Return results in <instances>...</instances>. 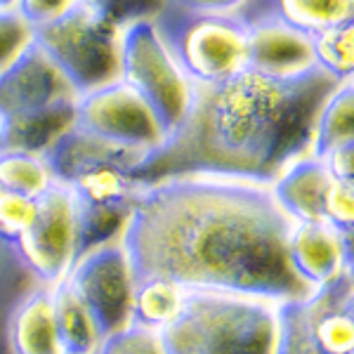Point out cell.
<instances>
[{"label": "cell", "instance_id": "6da1fadb", "mask_svg": "<svg viewBox=\"0 0 354 354\" xmlns=\"http://www.w3.org/2000/svg\"><path fill=\"white\" fill-rule=\"evenodd\" d=\"M290 227L270 185L173 175L142 185L121 245L137 279L281 305L312 293L288 265Z\"/></svg>", "mask_w": 354, "mask_h": 354}, {"label": "cell", "instance_id": "7a4b0ae2", "mask_svg": "<svg viewBox=\"0 0 354 354\" xmlns=\"http://www.w3.org/2000/svg\"><path fill=\"white\" fill-rule=\"evenodd\" d=\"M338 83L312 66L295 76L241 68L220 83L194 85L185 118L147 153L135 177L215 175L272 185L312 151L319 109Z\"/></svg>", "mask_w": 354, "mask_h": 354}, {"label": "cell", "instance_id": "3957f363", "mask_svg": "<svg viewBox=\"0 0 354 354\" xmlns=\"http://www.w3.org/2000/svg\"><path fill=\"white\" fill-rule=\"evenodd\" d=\"M277 328V302L189 290L161 340L165 354H274Z\"/></svg>", "mask_w": 354, "mask_h": 354}, {"label": "cell", "instance_id": "277c9868", "mask_svg": "<svg viewBox=\"0 0 354 354\" xmlns=\"http://www.w3.org/2000/svg\"><path fill=\"white\" fill-rule=\"evenodd\" d=\"M118 81L149 106L165 137L180 125L192 102L194 85L177 66L153 19L121 28Z\"/></svg>", "mask_w": 354, "mask_h": 354}, {"label": "cell", "instance_id": "5b68a950", "mask_svg": "<svg viewBox=\"0 0 354 354\" xmlns=\"http://www.w3.org/2000/svg\"><path fill=\"white\" fill-rule=\"evenodd\" d=\"M118 38L116 26L78 3L53 24L33 28V43L76 97L118 81Z\"/></svg>", "mask_w": 354, "mask_h": 354}, {"label": "cell", "instance_id": "8992f818", "mask_svg": "<svg viewBox=\"0 0 354 354\" xmlns=\"http://www.w3.org/2000/svg\"><path fill=\"white\" fill-rule=\"evenodd\" d=\"M156 28L192 85H213L245 68V17L187 15L165 8Z\"/></svg>", "mask_w": 354, "mask_h": 354}, {"label": "cell", "instance_id": "52a82bcc", "mask_svg": "<svg viewBox=\"0 0 354 354\" xmlns=\"http://www.w3.org/2000/svg\"><path fill=\"white\" fill-rule=\"evenodd\" d=\"M15 248L41 286H55L66 277L78 258V241L73 196L64 185L55 182L36 198L33 218Z\"/></svg>", "mask_w": 354, "mask_h": 354}, {"label": "cell", "instance_id": "ba28073f", "mask_svg": "<svg viewBox=\"0 0 354 354\" xmlns=\"http://www.w3.org/2000/svg\"><path fill=\"white\" fill-rule=\"evenodd\" d=\"M64 279L104 338L130 324L137 277L121 241L78 255Z\"/></svg>", "mask_w": 354, "mask_h": 354}, {"label": "cell", "instance_id": "9c48e42d", "mask_svg": "<svg viewBox=\"0 0 354 354\" xmlns=\"http://www.w3.org/2000/svg\"><path fill=\"white\" fill-rule=\"evenodd\" d=\"M76 128L137 151H153L165 140L149 106L121 81L76 97Z\"/></svg>", "mask_w": 354, "mask_h": 354}, {"label": "cell", "instance_id": "30bf717a", "mask_svg": "<svg viewBox=\"0 0 354 354\" xmlns=\"http://www.w3.org/2000/svg\"><path fill=\"white\" fill-rule=\"evenodd\" d=\"M68 100L76 93L33 41L0 71V118Z\"/></svg>", "mask_w": 354, "mask_h": 354}, {"label": "cell", "instance_id": "8fae6325", "mask_svg": "<svg viewBox=\"0 0 354 354\" xmlns=\"http://www.w3.org/2000/svg\"><path fill=\"white\" fill-rule=\"evenodd\" d=\"M314 66L310 38L279 17H245V68L265 76H295Z\"/></svg>", "mask_w": 354, "mask_h": 354}, {"label": "cell", "instance_id": "7c38bea8", "mask_svg": "<svg viewBox=\"0 0 354 354\" xmlns=\"http://www.w3.org/2000/svg\"><path fill=\"white\" fill-rule=\"evenodd\" d=\"M310 338L319 354H354V272L345 267L305 300Z\"/></svg>", "mask_w": 354, "mask_h": 354}, {"label": "cell", "instance_id": "4fadbf2b", "mask_svg": "<svg viewBox=\"0 0 354 354\" xmlns=\"http://www.w3.org/2000/svg\"><path fill=\"white\" fill-rule=\"evenodd\" d=\"M286 255L295 277L314 290L345 267H352V239L324 222L293 225L288 232Z\"/></svg>", "mask_w": 354, "mask_h": 354}, {"label": "cell", "instance_id": "5bb4252c", "mask_svg": "<svg viewBox=\"0 0 354 354\" xmlns=\"http://www.w3.org/2000/svg\"><path fill=\"white\" fill-rule=\"evenodd\" d=\"M333 182L322 158L305 153L286 165L270 185L274 201L293 225L324 222V198Z\"/></svg>", "mask_w": 354, "mask_h": 354}, {"label": "cell", "instance_id": "9a60e30c", "mask_svg": "<svg viewBox=\"0 0 354 354\" xmlns=\"http://www.w3.org/2000/svg\"><path fill=\"white\" fill-rule=\"evenodd\" d=\"M147 153L149 151H137V149H128V147L111 145V142L85 133V130L73 125L68 133L62 135L43 153V158L48 163L55 182L66 185L68 180L81 175L83 170H90L95 165H106V163L123 165V168H130L135 173L140 168V163L147 158Z\"/></svg>", "mask_w": 354, "mask_h": 354}, {"label": "cell", "instance_id": "2e32d148", "mask_svg": "<svg viewBox=\"0 0 354 354\" xmlns=\"http://www.w3.org/2000/svg\"><path fill=\"white\" fill-rule=\"evenodd\" d=\"M76 125V100L0 118V151L43 156L62 135Z\"/></svg>", "mask_w": 354, "mask_h": 354}, {"label": "cell", "instance_id": "e0dca14e", "mask_svg": "<svg viewBox=\"0 0 354 354\" xmlns=\"http://www.w3.org/2000/svg\"><path fill=\"white\" fill-rule=\"evenodd\" d=\"M5 338L10 354H62L50 286H36L17 302L10 312Z\"/></svg>", "mask_w": 354, "mask_h": 354}, {"label": "cell", "instance_id": "ac0fdd59", "mask_svg": "<svg viewBox=\"0 0 354 354\" xmlns=\"http://www.w3.org/2000/svg\"><path fill=\"white\" fill-rule=\"evenodd\" d=\"M50 298L62 354H97L104 335L66 279L50 286Z\"/></svg>", "mask_w": 354, "mask_h": 354}, {"label": "cell", "instance_id": "d6986e66", "mask_svg": "<svg viewBox=\"0 0 354 354\" xmlns=\"http://www.w3.org/2000/svg\"><path fill=\"white\" fill-rule=\"evenodd\" d=\"M253 12L274 15L305 36H312L354 21V0H258Z\"/></svg>", "mask_w": 354, "mask_h": 354}, {"label": "cell", "instance_id": "ffe728a7", "mask_svg": "<svg viewBox=\"0 0 354 354\" xmlns=\"http://www.w3.org/2000/svg\"><path fill=\"white\" fill-rule=\"evenodd\" d=\"M189 290H185L168 279H137L135 295H133V314H130V324L145 326L161 333L177 319L182 312L185 298Z\"/></svg>", "mask_w": 354, "mask_h": 354}, {"label": "cell", "instance_id": "44dd1931", "mask_svg": "<svg viewBox=\"0 0 354 354\" xmlns=\"http://www.w3.org/2000/svg\"><path fill=\"white\" fill-rule=\"evenodd\" d=\"M354 142V83L342 81L324 100L319 109L317 125L312 137V156L322 158L324 153L340 145Z\"/></svg>", "mask_w": 354, "mask_h": 354}, {"label": "cell", "instance_id": "7402d4cb", "mask_svg": "<svg viewBox=\"0 0 354 354\" xmlns=\"http://www.w3.org/2000/svg\"><path fill=\"white\" fill-rule=\"evenodd\" d=\"M73 208H76L78 255L100 248V245L121 241L130 210H133L125 205H93L78 201H73Z\"/></svg>", "mask_w": 354, "mask_h": 354}, {"label": "cell", "instance_id": "603a6c76", "mask_svg": "<svg viewBox=\"0 0 354 354\" xmlns=\"http://www.w3.org/2000/svg\"><path fill=\"white\" fill-rule=\"evenodd\" d=\"M36 286H41V283L21 262L15 243L0 239V354H10L8 338H5L10 312L28 290H33Z\"/></svg>", "mask_w": 354, "mask_h": 354}, {"label": "cell", "instance_id": "cb8c5ba5", "mask_svg": "<svg viewBox=\"0 0 354 354\" xmlns=\"http://www.w3.org/2000/svg\"><path fill=\"white\" fill-rule=\"evenodd\" d=\"M310 48L314 66L322 68L335 81H350L354 68V24L324 28L319 33H312Z\"/></svg>", "mask_w": 354, "mask_h": 354}, {"label": "cell", "instance_id": "d4e9b609", "mask_svg": "<svg viewBox=\"0 0 354 354\" xmlns=\"http://www.w3.org/2000/svg\"><path fill=\"white\" fill-rule=\"evenodd\" d=\"M55 185L43 156L24 151H0V187L26 198H38Z\"/></svg>", "mask_w": 354, "mask_h": 354}, {"label": "cell", "instance_id": "484cf974", "mask_svg": "<svg viewBox=\"0 0 354 354\" xmlns=\"http://www.w3.org/2000/svg\"><path fill=\"white\" fill-rule=\"evenodd\" d=\"M100 19L109 21L118 31L135 21L156 19L168 8V0H76Z\"/></svg>", "mask_w": 354, "mask_h": 354}, {"label": "cell", "instance_id": "4316f807", "mask_svg": "<svg viewBox=\"0 0 354 354\" xmlns=\"http://www.w3.org/2000/svg\"><path fill=\"white\" fill-rule=\"evenodd\" d=\"M302 300H288L279 305V328L274 354H319L310 338V330H307Z\"/></svg>", "mask_w": 354, "mask_h": 354}, {"label": "cell", "instance_id": "83f0119b", "mask_svg": "<svg viewBox=\"0 0 354 354\" xmlns=\"http://www.w3.org/2000/svg\"><path fill=\"white\" fill-rule=\"evenodd\" d=\"M97 354H165L158 330L128 324L102 340Z\"/></svg>", "mask_w": 354, "mask_h": 354}, {"label": "cell", "instance_id": "f1b7e54d", "mask_svg": "<svg viewBox=\"0 0 354 354\" xmlns=\"http://www.w3.org/2000/svg\"><path fill=\"white\" fill-rule=\"evenodd\" d=\"M324 225L333 227L342 236L354 234V182L333 180L324 198Z\"/></svg>", "mask_w": 354, "mask_h": 354}, {"label": "cell", "instance_id": "f546056e", "mask_svg": "<svg viewBox=\"0 0 354 354\" xmlns=\"http://www.w3.org/2000/svg\"><path fill=\"white\" fill-rule=\"evenodd\" d=\"M33 205L36 198H26L12 192L0 194V239L15 243L33 218Z\"/></svg>", "mask_w": 354, "mask_h": 354}, {"label": "cell", "instance_id": "4dcf8cb0", "mask_svg": "<svg viewBox=\"0 0 354 354\" xmlns=\"http://www.w3.org/2000/svg\"><path fill=\"white\" fill-rule=\"evenodd\" d=\"M33 41L31 26L15 10H0V71Z\"/></svg>", "mask_w": 354, "mask_h": 354}, {"label": "cell", "instance_id": "1f68e13d", "mask_svg": "<svg viewBox=\"0 0 354 354\" xmlns=\"http://www.w3.org/2000/svg\"><path fill=\"white\" fill-rule=\"evenodd\" d=\"M258 0H168V8L187 15L213 17H248Z\"/></svg>", "mask_w": 354, "mask_h": 354}, {"label": "cell", "instance_id": "d6a6232c", "mask_svg": "<svg viewBox=\"0 0 354 354\" xmlns=\"http://www.w3.org/2000/svg\"><path fill=\"white\" fill-rule=\"evenodd\" d=\"M73 5H76V0H17L12 10L33 31V28L48 26L59 17H64Z\"/></svg>", "mask_w": 354, "mask_h": 354}, {"label": "cell", "instance_id": "836d02e7", "mask_svg": "<svg viewBox=\"0 0 354 354\" xmlns=\"http://www.w3.org/2000/svg\"><path fill=\"white\" fill-rule=\"evenodd\" d=\"M328 175L338 182H354V142L340 145L322 156Z\"/></svg>", "mask_w": 354, "mask_h": 354}, {"label": "cell", "instance_id": "e575fe53", "mask_svg": "<svg viewBox=\"0 0 354 354\" xmlns=\"http://www.w3.org/2000/svg\"><path fill=\"white\" fill-rule=\"evenodd\" d=\"M17 0H0V10H12Z\"/></svg>", "mask_w": 354, "mask_h": 354}]
</instances>
